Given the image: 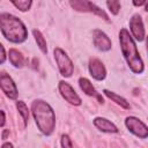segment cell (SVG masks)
<instances>
[{"instance_id": "12", "label": "cell", "mask_w": 148, "mask_h": 148, "mask_svg": "<svg viewBox=\"0 0 148 148\" xmlns=\"http://www.w3.org/2000/svg\"><path fill=\"white\" fill-rule=\"evenodd\" d=\"M94 125L102 132H105V133H117L118 132V128L117 126L111 123L110 120L105 119V118H102V117H97L94 119Z\"/></svg>"}, {"instance_id": "21", "label": "cell", "mask_w": 148, "mask_h": 148, "mask_svg": "<svg viewBox=\"0 0 148 148\" xmlns=\"http://www.w3.org/2000/svg\"><path fill=\"white\" fill-rule=\"evenodd\" d=\"M6 61V51L2 44L0 43V64H3Z\"/></svg>"}, {"instance_id": "3", "label": "cell", "mask_w": 148, "mask_h": 148, "mask_svg": "<svg viewBox=\"0 0 148 148\" xmlns=\"http://www.w3.org/2000/svg\"><path fill=\"white\" fill-rule=\"evenodd\" d=\"M119 42H120V49L123 52V56L128 65V67L132 69V72L140 74L143 72V62L142 59L138 52L136 45L130 35V32L123 28L119 32Z\"/></svg>"}, {"instance_id": "18", "label": "cell", "mask_w": 148, "mask_h": 148, "mask_svg": "<svg viewBox=\"0 0 148 148\" xmlns=\"http://www.w3.org/2000/svg\"><path fill=\"white\" fill-rule=\"evenodd\" d=\"M10 2L21 12H27L31 7L32 0H10Z\"/></svg>"}, {"instance_id": "24", "label": "cell", "mask_w": 148, "mask_h": 148, "mask_svg": "<svg viewBox=\"0 0 148 148\" xmlns=\"http://www.w3.org/2000/svg\"><path fill=\"white\" fill-rule=\"evenodd\" d=\"M9 134V130H5L3 131V133H2V139L5 140V139H7V135Z\"/></svg>"}, {"instance_id": "5", "label": "cell", "mask_w": 148, "mask_h": 148, "mask_svg": "<svg viewBox=\"0 0 148 148\" xmlns=\"http://www.w3.org/2000/svg\"><path fill=\"white\" fill-rule=\"evenodd\" d=\"M69 5L72 6V8H74L77 12H87V13H92L106 21H109V16L108 14L99 7H97L96 5H94L91 1L89 0H69Z\"/></svg>"}, {"instance_id": "20", "label": "cell", "mask_w": 148, "mask_h": 148, "mask_svg": "<svg viewBox=\"0 0 148 148\" xmlns=\"http://www.w3.org/2000/svg\"><path fill=\"white\" fill-rule=\"evenodd\" d=\"M60 143H61V147H64V148H72L73 147V143H72V141H71V139H69V136L67 134H62L61 135Z\"/></svg>"}, {"instance_id": "2", "label": "cell", "mask_w": 148, "mask_h": 148, "mask_svg": "<svg viewBox=\"0 0 148 148\" xmlns=\"http://www.w3.org/2000/svg\"><path fill=\"white\" fill-rule=\"evenodd\" d=\"M31 111L38 130L44 135H50L56 126L54 111L50 104L42 99H36L31 104Z\"/></svg>"}, {"instance_id": "6", "label": "cell", "mask_w": 148, "mask_h": 148, "mask_svg": "<svg viewBox=\"0 0 148 148\" xmlns=\"http://www.w3.org/2000/svg\"><path fill=\"white\" fill-rule=\"evenodd\" d=\"M125 125L131 133L139 136L140 139H146L148 136V128L140 119L135 117H127L125 120Z\"/></svg>"}, {"instance_id": "23", "label": "cell", "mask_w": 148, "mask_h": 148, "mask_svg": "<svg viewBox=\"0 0 148 148\" xmlns=\"http://www.w3.org/2000/svg\"><path fill=\"white\" fill-rule=\"evenodd\" d=\"M5 120H6V118H5V112L0 110V127L5 125V123H6Z\"/></svg>"}, {"instance_id": "1", "label": "cell", "mask_w": 148, "mask_h": 148, "mask_svg": "<svg viewBox=\"0 0 148 148\" xmlns=\"http://www.w3.org/2000/svg\"><path fill=\"white\" fill-rule=\"evenodd\" d=\"M0 30L3 37L12 43H22L28 37L24 23L18 17L8 13L0 14Z\"/></svg>"}, {"instance_id": "13", "label": "cell", "mask_w": 148, "mask_h": 148, "mask_svg": "<svg viewBox=\"0 0 148 148\" xmlns=\"http://www.w3.org/2000/svg\"><path fill=\"white\" fill-rule=\"evenodd\" d=\"M8 58H9V61L13 66L15 67H22L25 62L24 60V57L22 56L21 52H18L17 50L15 49H10L9 52H8Z\"/></svg>"}, {"instance_id": "19", "label": "cell", "mask_w": 148, "mask_h": 148, "mask_svg": "<svg viewBox=\"0 0 148 148\" xmlns=\"http://www.w3.org/2000/svg\"><path fill=\"white\" fill-rule=\"evenodd\" d=\"M106 5L111 14L117 15L120 10V1L119 0H106Z\"/></svg>"}, {"instance_id": "22", "label": "cell", "mask_w": 148, "mask_h": 148, "mask_svg": "<svg viewBox=\"0 0 148 148\" xmlns=\"http://www.w3.org/2000/svg\"><path fill=\"white\" fill-rule=\"evenodd\" d=\"M132 1H133V5H134V6L140 7V6H143L147 0H132Z\"/></svg>"}, {"instance_id": "15", "label": "cell", "mask_w": 148, "mask_h": 148, "mask_svg": "<svg viewBox=\"0 0 148 148\" xmlns=\"http://www.w3.org/2000/svg\"><path fill=\"white\" fill-rule=\"evenodd\" d=\"M103 92H104V95H105L106 97H109L110 99H112L114 103H117V104L120 105L121 108H124V109H130V108H131V106H130V103H128L124 97H121V96L114 94L113 91H110V90H108V89H104Z\"/></svg>"}, {"instance_id": "17", "label": "cell", "mask_w": 148, "mask_h": 148, "mask_svg": "<svg viewBox=\"0 0 148 148\" xmlns=\"http://www.w3.org/2000/svg\"><path fill=\"white\" fill-rule=\"evenodd\" d=\"M16 108H17V111L20 112V114L23 118L24 126H27L28 125V120H29V110H28V106L25 105V103L23 101H17L16 102Z\"/></svg>"}, {"instance_id": "11", "label": "cell", "mask_w": 148, "mask_h": 148, "mask_svg": "<svg viewBox=\"0 0 148 148\" xmlns=\"http://www.w3.org/2000/svg\"><path fill=\"white\" fill-rule=\"evenodd\" d=\"M88 68H89V72H90V75L97 80V81H102L105 79L106 76V69L103 65V62L99 60V59H90L89 61V65H88Z\"/></svg>"}, {"instance_id": "9", "label": "cell", "mask_w": 148, "mask_h": 148, "mask_svg": "<svg viewBox=\"0 0 148 148\" xmlns=\"http://www.w3.org/2000/svg\"><path fill=\"white\" fill-rule=\"evenodd\" d=\"M130 29L132 31L133 37L136 40L142 42L145 39V27H143L142 18L139 14L133 15L132 18L130 20Z\"/></svg>"}, {"instance_id": "10", "label": "cell", "mask_w": 148, "mask_h": 148, "mask_svg": "<svg viewBox=\"0 0 148 148\" xmlns=\"http://www.w3.org/2000/svg\"><path fill=\"white\" fill-rule=\"evenodd\" d=\"M92 42L94 45L99 51H109L111 49V39L106 36L105 32H103L99 29H95L92 31Z\"/></svg>"}, {"instance_id": "8", "label": "cell", "mask_w": 148, "mask_h": 148, "mask_svg": "<svg viewBox=\"0 0 148 148\" xmlns=\"http://www.w3.org/2000/svg\"><path fill=\"white\" fill-rule=\"evenodd\" d=\"M59 91H60L61 96L72 105H80L82 103L80 96L73 89V87L71 84H68L67 82H65V81L59 82Z\"/></svg>"}, {"instance_id": "16", "label": "cell", "mask_w": 148, "mask_h": 148, "mask_svg": "<svg viewBox=\"0 0 148 148\" xmlns=\"http://www.w3.org/2000/svg\"><path fill=\"white\" fill-rule=\"evenodd\" d=\"M32 34H34V36H35V39H36V42H37L38 47L42 50L43 53H46V52H47L46 40H45L44 36L42 35V32H40L39 30H37V29H34V30H32Z\"/></svg>"}, {"instance_id": "14", "label": "cell", "mask_w": 148, "mask_h": 148, "mask_svg": "<svg viewBox=\"0 0 148 148\" xmlns=\"http://www.w3.org/2000/svg\"><path fill=\"white\" fill-rule=\"evenodd\" d=\"M79 86H80V88L82 89V91H83L86 95H88V96H96V97H97L98 94L96 92V90H95L92 83H91L88 79H86V77H80V79H79Z\"/></svg>"}, {"instance_id": "25", "label": "cell", "mask_w": 148, "mask_h": 148, "mask_svg": "<svg viewBox=\"0 0 148 148\" xmlns=\"http://www.w3.org/2000/svg\"><path fill=\"white\" fill-rule=\"evenodd\" d=\"M2 147H13V143H10V142H6V143L2 145Z\"/></svg>"}, {"instance_id": "7", "label": "cell", "mask_w": 148, "mask_h": 148, "mask_svg": "<svg viewBox=\"0 0 148 148\" xmlns=\"http://www.w3.org/2000/svg\"><path fill=\"white\" fill-rule=\"evenodd\" d=\"M0 88L5 92V95L10 99H15L18 95L16 84L14 83L12 77L6 73H0Z\"/></svg>"}, {"instance_id": "4", "label": "cell", "mask_w": 148, "mask_h": 148, "mask_svg": "<svg viewBox=\"0 0 148 148\" xmlns=\"http://www.w3.org/2000/svg\"><path fill=\"white\" fill-rule=\"evenodd\" d=\"M53 53H54V59L57 61L60 74L65 77H69L74 71V65H73L72 60L69 59L67 53L64 50H61L60 47H56Z\"/></svg>"}]
</instances>
